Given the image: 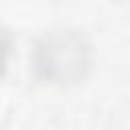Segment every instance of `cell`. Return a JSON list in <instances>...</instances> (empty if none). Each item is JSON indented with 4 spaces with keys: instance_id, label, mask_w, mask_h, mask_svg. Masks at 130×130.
I'll return each mask as SVG.
<instances>
[{
    "instance_id": "obj_1",
    "label": "cell",
    "mask_w": 130,
    "mask_h": 130,
    "mask_svg": "<svg viewBox=\"0 0 130 130\" xmlns=\"http://www.w3.org/2000/svg\"><path fill=\"white\" fill-rule=\"evenodd\" d=\"M32 67L47 83H75L83 79L91 67V47L77 30H51L37 41L32 51Z\"/></svg>"
}]
</instances>
